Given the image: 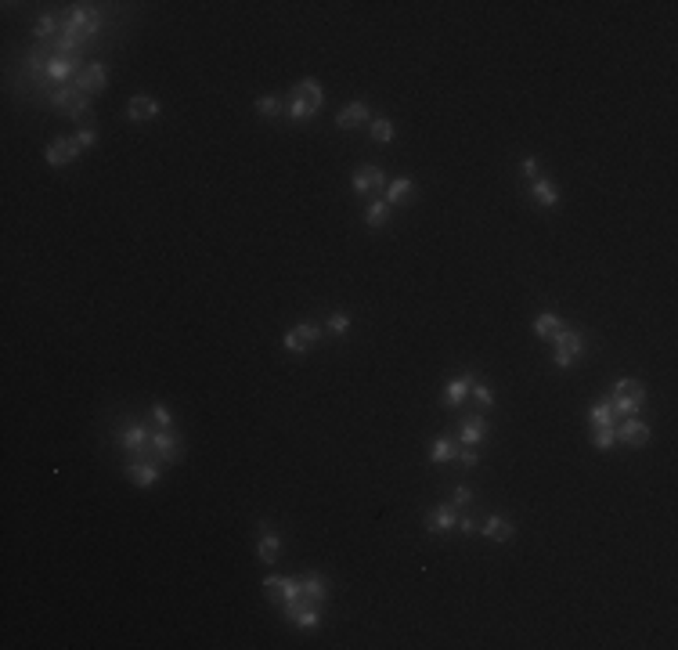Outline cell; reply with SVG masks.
I'll list each match as a JSON object with an SVG mask.
<instances>
[{"label":"cell","mask_w":678,"mask_h":650,"mask_svg":"<svg viewBox=\"0 0 678 650\" xmlns=\"http://www.w3.org/2000/svg\"><path fill=\"white\" fill-rule=\"evenodd\" d=\"M98 29H101V11L91 8V4L73 8V11L66 15V22H61V33L73 36V40H80V44H83V40H91Z\"/></svg>","instance_id":"1"},{"label":"cell","mask_w":678,"mask_h":650,"mask_svg":"<svg viewBox=\"0 0 678 650\" xmlns=\"http://www.w3.org/2000/svg\"><path fill=\"white\" fill-rule=\"evenodd\" d=\"M610 405H613V412H621L624 419H631L646 405V387L639 380H617V383H613V394H610Z\"/></svg>","instance_id":"2"},{"label":"cell","mask_w":678,"mask_h":650,"mask_svg":"<svg viewBox=\"0 0 678 650\" xmlns=\"http://www.w3.org/2000/svg\"><path fill=\"white\" fill-rule=\"evenodd\" d=\"M556 354H552V362L559 365V369H570L578 358H581V350H585V337L578 329H559L556 332Z\"/></svg>","instance_id":"3"},{"label":"cell","mask_w":678,"mask_h":650,"mask_svg":"<svg viewBox=\"0 0 678 650\" xmlns=\"http://www.w3.org/2000/svg\"><path fill=\"white\" fill-rule=\"evenodd\" d=\"M148 445H152V452L159 459H166V466H177L184 459V441H181V434H174V427H170V430L159 427L152 437H148Z\"/></svg>","instance_id":"4"},{"label":"cell","mask_w":678,"mask_h":650,"mask_svg":"<svg viewBox=\"0 0 678 650\" xmlns=\"http://www.w3.org/2000/svg\"><path fill=\"white\" fill-rule=\"evenodd\" d=\"M317 340H322V325L317 322H300L296 329H289L285 332V350H292V354H300V350H307V347H314Z\"/></svg>","instance_id":"5"},{"label":"cell","mask_w":678,"mask_h":650,"mask_svg":"<svg viewBox=\"0 0 678 650\" xmlns=\"http://www.w3.org/2000/svg\"><path fill=\"white\" fill-rule=\"evenodd\" d=\"M83 69H80V54H51V61H47V80L51 83H61L66 87L69 80H76Z\"/></svg>","instance_id":"6"},{"label":"cell","mask_w":678,"mask_h":650,"mask_svg":"<svg viewBox=\"0 0 678 650\" xmlns=\"http://www.w3.org/2000/svg\"><path fill=\"white\" fill-rule=\"evenodd\" d=\"M105 83H109V69H105V61H91V66H83V73L76 76V91L94 98L98 91H105Z\"/></svg>","instance_id":"7"},{"label":"cell","mask_w":678,"mask_h":650,"mask_svg":"<svg viewBox=\"0 0 678 650\" xmlns=\"http://www.w3.org/2000/svg\"><path fill=\"white\" fill-rule=\"evenodd\" d=\"M473 383H476V372H462V376H455V380H448V387H444V405L458 408L465 401V394L473 390Z\"/></svg>","instance_id":"8"},{"label":"cell","mask_w":678,"mask_h":650,"mask_svg":"<svg viewBox=\"0 0 678 650\" xmlns=\"http://www.w3.org/2000/svg\"><path fill=\"white\" fill-rule=\"evenodd\" d=\"M613 430H617V441L621 445H628V448H642L646 441H649V427L646 423H639V419H624V423L621 427H613Z\"/></svg>","instance_id":"9"},{"label":"cell","mask_w":678,"mask_h":650,"mask_svg":"<svg viewBox=\"0 0 678 650\" xmlns=\"http://www.w3.org/2000/svg\"><path fill=\"white\" fill-rule=\"evenodd\" d=\"M455 524H458L455 502H444V506H437V510H430V513H426V531H433V535H444V531H451Z\"/></svg>","instance_id":"10"},{"label":"cell","mask_w":678,"mask_h":650,"mask_svg":"<svg viewBox=\"0 0 678 650\" xmlns=\"http://www.w3.org/2000/svg\"><path fill=\"white\" fill-rule=\"evenodd\" d=\"M159 473H163V470L152 463V459H137V463L126 466V480H130V485H137V488H152L156 480H159Z\"/></svg>","instance_id":"11"},{"label":"cell","mask_w":678,"mask_h":650,"mask_svg":"<svg viewBox=\"0 0 678 650\" xmlns=\"http://www.w3.org/2000/svg\"><path fill=\"white\" fill-rule=\"evenodd\" d=\"M76 156H80V149H76L73 138H54V141L47 145V152H44V159H47L51 166H66V163H73Z\"/></svg>","instance_id":"12"},{"label":"cell","mask_w":678,"mask_h":650,"mask_svg":"<svg viewBox=\"0 0 678 650\" xmlns=\"http://www.w3.org/2000/svg\"><path fill=\"white\" fill-rule=\"evenodd\" d=\"M383 181H386V174L379 170V166H357L354 177H350V184H354V192H357V195H368L372 188H379Z\"/></svg>","instance_id":"13"},{"label":"cell","mask_w":678,"mask_h":650,"mask_svg":"<svg viewBox=\"0 0 678 650\" xmlns=\"http://www.w3.org/2000/svg\"><path fill=\"white\" fill-rule=\"evenodd\" d=\"M163 109H159V101L156 98H148V94H134L130 98V105H126V116H130L134 123H144V119H156Z\"/></svg>","instance_id":"14"},{"label":"cell","mask_w":678,"mask_h":650,"mask_svg":"<svg viewBox=\"0 0 678 650\" xmlns=\"http://www.w3.org/2000/svg\"><path fill=\"white\" fill-rule=\"evenodd\" d=\"M144 445H148V430H144L141 423H126L123 434H119V448H123L126 455H141Z\"/></svg>","instance_id":"15"},{"label":"cell","mask_w":678,"mask_h":650,"mask_svg":"<svg viewBox=\"0 0 678 650\" xmlns=\"http://www.w3.org/2000/svg\"><path fill=\"white\" fill-rule=\"evenodd\" d=\"M480 531H483L487 538H495V542H508V538H513V535H516V528H513V520H508V517H502V513H491V517H487Z\"/></svg>","instance_id":"16"},{"label":"cell","mask_w":678,"mask_h":650,"mask_svg":"<svg viewBox=\"0 0 678 650\" xmlns=\"http://www.w3.org/2000/svg\"><path fill=\"white\" fill-rule=\"evenodd\" d=\"M368 119H372V109H368L365 101H350L347 109H343V112L336 116V123H339V127H343V131L357 127V123H368Z\"/></svg>","instance_id":"17"},{"label":"cell","mask_w":678,"mask_h":650,"mask_svg":"<svg viewBox=\"0 0 678 650\" xmlns=\"http://www.w3.org/2000/svg\"><path fill=\"white\" fill-rule=\"evenodd\" d=\"M563 329V318L556 311H541L538 318H534V337H541V340H548V337H556V332Z\"/></svg>","instance_id":"18"},{"label":"cell","mask_w":678,"mask_h":650,"mask_svg":"<svg viewBox=\"0 0 678 650\" xmlns=\"http://www.w3.org/2000/svg\"><path fill=\"white\" fill-rule=\"evenodd\" d=\"M483 437H487V423H483V415H469V419H465V423H462V437H458V441H465V445H480L483 441Z\"/></svg>","instance_id":"19"},{"label":"cell","mask_w":678,"mask_h":650,"mask_svg":"<svg viewBox=\"0 0 678 650\" xmlns=\"http://www.w3.org/2000/svg\"><path fill=\"white\" fill-rule=\"evenodd\" d=\"M531 195H534L541 206H556V202H559V188H556L552 181H545V177H534V181H531Z\"/></svg>","instance_id":"20"},{"label":"cell","mask_w":678,"mask_h":650,"mask_svg":"<svg viewBox=\"0 0 678 650\" xmlns=\"http://www.w3.org/2000/svg\"><path fill=\"white\" fill-rule=\"evenodd\" d=\"M292 98H303V101L317 105V109H322V101H325V94H322V83H317V80H310V76L296 83V87H292Z\"/></svg>","instance_id":"21"},{"label":"cell","mask_w":678,"mask_h":650,"mask_svg":"<svg viewBox=\"0 0 678 650\" xmlns=\"http://www.w3.org/2000/svg\"><path fill=\"white\" fill-rule=\"evenodd\" d=\"M300 582H303V596H307V600L322 603V600L329 596V582H325L322 575H303Z\"/></svg>","instance_id":"22"},{"label":"cell","mask_w":678,"mask_h":650,"mask_svg":"<svg viewBox=\"0 0 678 650\" xmlns=\"http://www.w3.org/2000/svg\"><path fill=\"white\" fill-rule=\"evenodd\" d=\"M278 553H282V538L271 535V531H264V535H260V546H257V556H260L264 563H274V560H278Z\"/></svg>","instance_id":"23"},{"label":"cell","mask_w":678,"mask_h":650,"mask_svg":"<svg viewBox=\"0 0 678 650\" xmlns=\"http://www.w3.org/2000/svg\"><path fill=\"white\" fill-rule=\"evenodd\" d=\"M76 123H87V127H91V123H94V109H91V94H76V101L69 105V109H66Z\"/></svg>","instance_id":"24"},{"label":"cell","mask_w":678,"mask_h":650,"mask_svg":"<svg viewBox=\"0 0 678 650\" xmlns=\"http://www.w3.org/2000/svg\"><path fill=\"white\" fill-rule=\"evenodd\" d=\"M412 195V177H393L390 184H386V202L390 206H400Z\"/></svg>","instance_id":"25"},{"label":"cell","mask_w":678,"mask_h":650,"mask_svg":"<svg viewBox=\"0 0 678 650\" xmlns=\"http://www.w3.org/2000/svg\"><path fill=\"white\" fill-rule=\"evenodd\" d=\"M451 459H455V441L448 434H440L430 448V463H451Z\"/></svg>","instance_id":"26"},{"label":"cell","mask_w":678,"mask_h":650,"mask_svg":"<svg viewBox=\"0 0 678 650\" xmlns=\"http://www.w3.org/2000/svg\"><path fill=\"white\" fill-rule=\"evenodd\" d=\"M390 221V202H368L365 209V224L368 228H383Z\"/></svg>","instance_id":"27"},{"label":"cell","mask_w":678,"mask_h":650,"mask_svg":"<svg viewBox=\"0 0 678 650\" xmlns=\"http://www.w3.org/2000/svg\"><path fill=\"white\" fill-rule=\"evenodd\" d=\"M588 419H592V427H613V405L610 401H596L588 408Z\"/></svg>","instance_id":"28"},{"label":"cell","mask_w":678,"mask_h":650,"mask_svg":"<svg viewBox=\"0 0 678 650\" xmlns=\"http://www.w3.org/2000/svg\"><path fill=\"white\" fill-rule=\"evenodd\" d=\"M264 596L274 603V607H282L285 603V578H278V575H271L267 582H264Z\"/></svg>","instance_id":"29"},{"label":"cell","mask_w":678,"mask_h":650,"mask_svg":"<svg viewBox=\"0 0 678 650\" xmlns=\"http://www.w3.org/2000/svg\"><path fill=\"white\" fill-rule=\"evenodd\" d=\"M372 138H375L379 145H390V141H393V123H390V119H383V116L372 119Z\"/></svg>","instance_id":"30"},{"label":"cell","mask_w":678,"mask_h":650,"mask_svg":"<svg viewBox=\"0 0 678 650\" xmlns=\"http://www.w3.org/2000/svg\"><path fill=\"white\" fill-rule=\"evenodd\" d=\"M592 445H596L599 452L613 448V445H617V430H613V427H596V437H592Z\"/></svg>","instance_id":"31"},{"label":"cell","mask_w":678,"mask_h":650,"mask_svg":"<svg viewBox=\"0 0 678 650\" xmlns=\"http://www.w3.org/2000/svg\"><path fill=\"white\" fill-rule=\"evenodd\" d=\"M76 94H80L76 87H54L51 91V105H54V109H69V105L76 101Z\"/></svg>","instance_id":"32"},{"label":"cell","mask_w":678,"mask_h":650,"mask_svg":"<svg viewBox=\"0 0 678 650\" xmlns=\"http://www.w3.org/2000/svg\"><path fill=\"white\" fill-rule=\"evenodd\" d=\"M329 332H336V337H347L350 332V314H343V311H336V314H329Z\"/></svg>","instance_id":"33"},{"label":"cell","mask_w":678,"mask_h":650,"mask_svg":"<svg viewBox=\"0 0 678 650\" xmlns=\"http://www.w3.org/2000/svg\"><path fill=\"white\" fill-rule=\"evenodd\" d=\"M317 112V105H310V101H303V98H292V105H289V119H307V116H314Z\"/></svg>","instance_id":"34"},{"label":"cell","mask_w":678,"mask_h":650,"mask_svg":"<svg viewBox=\"0 0 678 650\" xmlns=\"http://www.w3.org/2000/svg\"><path fill=\"white\" fill-rule=\"evenodd\" d=\"M257 112L260 116H282V101L274 94H264V98H257Z\"/></svg>","instance_id":"35"},{"label":"cell","mask_w":678,"mask_h":650,"mask_svg":"<svg viewBox=\"0 0 678 650\" xmlns=\"http://www.w3.org/2000/svg\"><path fill=\"white\" fill-rule=\"evenodd\" d=\"M73 141H76V149L83 152V149H91V145H98V131L94 127H83L80 134H73Z\"/></svg>","instance_id":"36"},{"label":"cell","mask_w":678,"mask_h":650,"mask_svg":"<svg viewBox=\"0 0 678 650\" xmlns=\"http://www.w3.org/2000/svg\"><path fill=\"white\" fill-rule=\"evenodd\" d=\"M152 415H156V423H159L163 430H170V427H174V415H170V408H166L163 401H156V405H152Z\"/></svg>","instance_id":"37"},{"label":"cell","mask_w":678,"mask_h":650,"mask_svg":"<svg viewBox=\"0 0 678 650\" xmlns=\"http://www.w3.org/2000/svg\"><path fill=\"white\" fill-rule=\"evenodd\" d=\"M51 33H58V18L44 15V18H40V22H36V36H40V40H47Z\"/></svg>","instance_id":"38"},{"label":"cell","mask_w":678,"mask_h":650,"mask_svg":"<svg viewBox=\"0 0 678 650\" xmlns=\"http://www.w3.org/2000/svg\"><path fill=\"white\" fill-rule=\"evenodd\" d=\"M473 394H476V401H480L483 408H491V405H495V394H491V387H487V383H480V380H476V383H473Z\"/></svg>","instance_id":"39"},{"label":"cell","mask_w":678,"mask_h":650,"mask_svg":"<svg viewBox=\"0 0 678 650\" xmlns=\"http://www.w3.org/2000/svg\"><path fill=\"white\" fill-rule=\"evenodd\" d=\"M303 600V582L300 578H285V603Z\"/></svg>","instance_id":"40"},{"label":"cell","mask_w":678,"mask_h":650,"mask_svg":"<svg viewBox=\"0 0 678 650\" xmlns=\"http://www.w3.org/2000/svg\"><path fill=\"white\" fill-rule=\"evenodd\" d=\"M458 463H462V466H469V470H473V466H476V463H480V452H476V448H473V445H465V448H462V452H458Z\"/></svg>","instance_id":"41"},{"label":"cell","mask_w":678,"mask_h":650,"mask_svg":"<svg viewBox=\"0 0 678 650\" xmlns=\"http://www.w3.org/2000/svg\"><path fill=\"white\" fill-rule=\"evenodd\" d=\"M455 528H458L462 535H480V520H476V517H458Z\"/></svg>","instance_id":"42"},{"label":"cell","mask_w":678,"mask_h":650,"mask_svg":"<svg viewBox=\"0 0 678 650\" xmlns=\"http://www.w3.org/2000/svg\"><path fill=\"white\" fill-rule=\"evenodd\" d=\"M451 498H455V506H469V502H473V488L469 485H458Z\"/></svg>","instance_id":"43"},{"label":"cell","mask_w":678,"mask_h":650,"mask_svg":"<svg viewBox=\"0 0 678 650\" xmlns=\"http://www.w3.org/2000/svg\"><path fill=\"white\" fill-rule=\"evenodd\" d=\"M520 170H523L527 177H531V181H534V177H541V166H538V159H523V166H520Z\"/></svg>","instance_id":"44"}]
</instances>
